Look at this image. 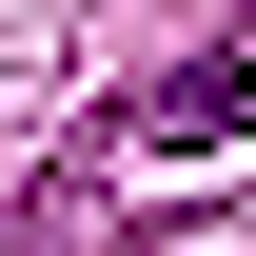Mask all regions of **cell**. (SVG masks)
Masks as SVG:
<instances>
[{
    "label": "cell",
    "mask_w": 256,
    "mask_h": 256,
    "mask_svg": "<svg viewBox=\"0 0 256 256\" xmlns=\"http://www.w3.org/2000/svg\"><path fill=\"white\" fill-rule=\"evenodd\" d=\"M236 118H256V60H197V79H158V98H138L118 138H138V158H217Z\"/></svg>",
    "instance_id": "obj_1"
}]
</instances>
